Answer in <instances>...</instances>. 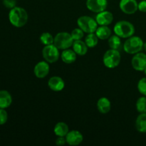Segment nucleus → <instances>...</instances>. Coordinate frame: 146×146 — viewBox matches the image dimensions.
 Listing matches in <instances>:
<instances>
[{
  "label": "nucleus",
  "mask_w": 146,
  "mask_h": 146,
  "mask_svg": "<svg viewBox=\"0 0 146 146\" xmlns=\"http://www.w3.org/2000/svg\"><path fill=\"white\" fill-rule=\"evenodd\" d=\"M29 16L24 8L15 7L11 9L9 13V20L14 27L21 28L25 26L28 21Z\"/></svg>",
  "instance_id": "obj_1"
},
{
  "label": "nucleus",
  "mask_w": 146,
  "mask_h": 146,
  "mask_svg": "<svg viewBox=\"0 0 146 146\" xmlns=\"http://www.w3.org/2000/svg\"><path fill=\"white\" fill-rule=\"evenodd\" d=\"M113 31L115 34L121 38H128L133 36L135 33V27L130 21L121 20L115 24Z\"/></svg>",
  "instance_id": "obj_2"
},
{
  "label": "nucleus",
  "mask_w": 146,
  "mask_h": 146,
  "mask_svg": "<svg viewBox=\"0 0 146 146\" xmlns=\"http://www.w3.org/2000/svg\"><path fill=\"white\" fill-rule=\"evenodd\" d=\"M144 42L141 37L132 36L126 39L123 44V49L127 54H135L143 48Z\"/></svg>",
  "instance_id": "obj_3"
},
{
  "label": "nucleus",
  "mask_w": 146,
  "mask_h": 146,
  "mask_svg": "<svg viewBox=\"0 0 146 146\" xmlns=\"http://www.w3.org/2000/svg\"><path fill=\"white\" fill-rule=\"evenodd\" d=\"M121 54L118 50L111 49L105 52L103 56V62L104 66L108 68H115L121 63Z\"/></svg>",
  "instance_id": "obj_4"
},
{
  "label": "nucleus",
  "mask_w": 146,
  "mask_h": 146,
  "mask_svg": "<svg viewBox=\"0 0 146 146\" xmlns=\"http://www.w3.org/2000/svg\"><path fill=\"white\" fill-rule=\"evenodd\" d=\"M77 25L86 34L94 33L98 28L96 19L88 16H81L77 19Z\"/></svg>",
  "instance_id": "obj_5"
},
{
  "label": "nucleus",
  "mask_w": 146,
  "mask_h": 146,
  "mask_svg": "<svg viewBox=\"0 0 146 146\" xmlns=\"http://www.w3.org/2000/svg\"><path fill=\"white\" fill-rule=\"evenodd\" d=\"M74 39L71 34L66 31L59 32L54 37V44L58 49L64 50L69 48L74 44Z\"/></svg>",
  "instance_id": "obj_6"
},
{
  "label": "nucleus",
  "mask_w": 146,
  "mask_h": 146,
  "mask_svg": "<svg viewBox=\"0 0 146 146\" xmlns=\"http://www.w3.org/2000/svg\"><path fill=\"white\" fill-rule=\"evenodd\" d=\"M42 56L46 61L49 64H53L56 62L59 58V49L54 44L45 46L43 48Z\"/></svg>",
  "instance_id": "obj_7"
},
{
  "label": "nucleus",
  "mask_w": 146,
  "mask_h": 146,
  "mask_svg": "<svg viewBox=\"0 0 146 146\" xmlns=\"http://www.w3.org/2000/svg\"><path fill=\"white\" fill-rule=\"evenodd\" d=\"M86 5L89 11L98 14L106 9L108 0H86Z\"/></svg>",
  "instance_id": "obj_8"
},
{
  "label": "nucleus",
  "mask_w": 146,
  "mask_h": 146,
  "mask_svg": "<svg viewBox=\"0 0 146 146\" xmlns=\"http://www.w3.org/2000/svg\"><path fill=\"white\" fill-rule=\"evenodd\" d=\"M133 68L138 71H143L146 68V54L138 52L134 54L131 60Z\"/></svg>",
  "instance_id": "obj_9"
},
{
  "label": "nucleus",
  "mask_w": 146,
  "mask_h": 146,
  "mask_svg": "<svg viewBox=\"0 0 146 146\" xmlns=\"http://www.w3.org/2000/svg\"><path fill=\"white\" fill-rule=\"evenodd\" d=\"M138 3L136 0H121L119 7L126 14H133L138 10Z\"/></svg>",
  "instance_id": "obj_10"
},
{
  "label": "nucleus",
  "mask_w": 146,
  "mask_h": 146,
  "mask_svg": "<svg viewBox=\"0 0 146 146\" xmlns=\"http://www.w3.org/2000/svg\"><path fill=\"white\" fill-rule=\"evenodd\" d=\"M49 63L46 61H39L35 65L34 68V73L36 77L38 78H44L48 76L50 71Z\"/></svg>",
  "instance_id": "obj_11"
},
{
  "label": "nucleus",
  "mask_w": 146,
  "mask_h": 146,
  "mask_svg": "<svg viewBox=\"0 0 146 146\" xmlns=\"http://www.w3.org/2000/svg\"><path fill=\"white\" fill-rule=\"evenodd\" d=\"M65 138L66 143L72 146L78 145L83 142V140H84V136H83L82 133L76 130L69 131L66 135Z\"/></svg>",
  "instance_id": "obj_12"
},
{
  "label": "nucleus",
  "mask_w": 146,
  "mask_h": 146,
  "mask_svg": "<svg viewBox=\"0 0 146 146\" xmlns=\"http://www.w3.org/2000/svg\"><path fill=\"white\" fill-rule=\"evenodd\" d=\"M96 21L100 26H108L113 21V15L111 11L104 10L97 14Z\"/></svg>",
  "instance_id": "obj_13"
},
{
  "label": "nucleus",
  "mask_w": 146,
  "mask_h": 146,
  "mask_svg": "<svg viewBox=\"0 0 146 146\" xmlns=\"http://www.w3.org/2000/svg\"><path fill=\"white\" fill-rule=\"evenodd\" d=\"M48 86L51 91L55 92L61 91L65 87V82L60 76H52L48 79Z\"/></svg>",
  "instance_id": "obj_14"
},
{
  "label": "nucleus",
  "mask_w": 146,
  "mask_h": 146,
  "mask_svg": "<svg viewBox=\"0 0 146 146\" xmlns=\"http://www.w3.org/2000/svg\"><path fill=\"white\" fill-rule=\"evenodd\" d=\"M97 108L101 113L107 114L111 111V101L106 97H102L99 98L97 101Z\"/></svg>",
  "instance_id": "obj_15"
},
{
  "label": "nucleus",
  "mask_w": 146,
  "mask_h": 146,
  "mask_svg": "<svg viewBox=\"0 0 146 146\" xmlns=\"http://www.w3.org/2000/svg\"><path fill=\"white\" fill-rule=\"evenodd\" d=\"M61 58L65 64H71L76 61L77 58V54L73 49L66 48V49L63 50L61 54Z\"/></svg>",
  "instance_id": "obj_16"
},
{
  "label": "nucleus",
  "mask_w": 146,
  "mask_h": 146,
  "mask_svg": "<svg viewBox=\"0 0 146 146\" xmlns=\"http://www.w3.org/2000/svg\"><path fill=\"white\" fill-rule=\"evenodd\" d=\"M12 103V97L9 92L5 90L0 91V108H9Z\"/></svg>",
  "instance_id": "obj_17"
},
{
  "label": "nucleus",
  "mask_w": 146,
  "mask_h": 146,
  "mask_svg": "<svg viewBox=\"0 0 146 146\" xmlns=\"http://www.w3.org/2000/svg\"><path fill=\"white\" fill-rule=\"evenodd\" d=\"M72 47L73 50L78 56H84L88 52V47L87 46L85 41H83L82 40H76V41H74Z\"/></svg>",
  "instance_id": "obj_18"
},
{
  "label": "nucleus",
  "mask_w": 146,
  "mask_h": 146,
  "mask_svg": "<svg viewBox=\"0 0 146 146\" xmlns=\"http://www.w3.org/2000/svg\"><path fill=\"white\" fill-rule=\"evenodd\" d=\"M54 132L56 136L66 137L67 133L69 132V128L66 123L58 122L54 126Z\"/></svg>",
  "instance_id": "obj_19"
},
{
  "label": "nucleus",
  "mask_w": 146,
  "mask_h": 146,
  "mask_svg": "<svg viewBox=\"0 0 146 146\" xmlns=\"http://www.w3.org/2000/svg\"><path fill=\"white\" fill-rule=\"evenodd\" d=\"M95 33L97 36H98V38L101 40L108 39L111 36V30L108 26H100V27H98Z\"/></svg>",
  "instance_id": "obj_20"
},
{
  "label": "nucleus",
  "mask_w": 146,
  "mask_h": 146,
  "mask_svg": "<svg viewBox=\"0 0 146 146\" xmlns=\"http://www.w3.org/2000/svg\"><path fill=\"white\" fill-rule=\"evenodd\" d=\"M135 128L140 133H146V113H140L135 121Z\"/></svg>",
  "instance_id": "obj_21"
},
{
  "label": "nucleus",
  "mask_w": 146,
  "mask_h": 146,
  "mask_svg": "<svg viewBox=\"0 0 146 146\" xmlns=\"http://www.w3.org/2000/svg\"><path fill=\"white\" fill-rule=\"evenodd\" d=\"M98 39L97 35L96 33H90L88 34V35L85 38V43L86 44L88 48H94L96 46L98 43Z\"/></svg>",
  "instance_id": "obj_22"
},
{
  "label": "nucleus",
  "mask_w": 146,
  "mask_h": 146,
  "mask_svg": "<svg viewBox=\"0 0 146 146\" xmlns=\"http://www.w3.org/2000/svg\"><path fill=\"white\" fill-rule=\"evenodd\" d=\"M108 45H109L110 48H112V49L118 50L121 46V37L117 36L116 34L111 36L110 38H108Z\"/></svg>",
  "instance_id": "obj_23"
},
{
  "label": "nucleus",
  "mask_w": 146,
  "mask_h": 146,
  "mask_svg": "<svg viewBox=\"0 0 146 146\" xmlns=\"http://www.w3.org/2000/svg\"><path fill=\"white\" fill-rule=\"evenodd\" d=\"M39 39L41 44H44V46H47L54 44V37L50 33L44 32L41 34V36L39 37Z\"/></svg>",
  "instance_id": "obj_24"
},
{
  "label": "nucleus",
  "mask_w": 146,
  "mask_h": 146,
  "mask_svg": "<svg viewBox=\"0 0 146 146\" xmlns=\"http://www.w3.org/2000/svg\"><path fill=\"white\" fill-rule=\"evenodd\" d=\"M136 110L139 113H146V96H141L137 100L135 104Z\"/></svg>",
  "instance_id": "obj_25"
},
{
  "label": "nucleus",
  "mask_w": 146,
  "mask_h": 146,
  "mask_svg": "<svg viewBox=\"0 0 146 146\" xmlns=\"http://www.w3.org/2000/svg\"><path fill=\"white\" fill-rule=\"evenodd\" d=\"M84 31L81 29V28H76L71 31V35L72 36L74 41H76V40H81L84 36Z\"/></svg>",
  "instance_id": "obj_26"
},
{
  "label": "nucleus",
  "mask_w": 146,
  "mask_h": 146,
  "mask_svg": "<svg viewBox=\"0 0 146 146\" xmlns=\"http://www.w3.org/2000/svg\"><path fill=\"white\" fill-rule=\"evenodd\" d=\"M138 91L141 93L142 95L146 96V76L142 78L139 80L137 86Z\"/></svg>",
  "instance_id": "obj_27"
},
{
  "label": "nucleus",
  "mask_w": 146,
  "mask_h": 146,
  "mask_svg": "<svg viewBox=\"0 0 146 146\" xmlns=\"http://www.w3.org/2000/svg\"><path fill=\"white\" fill-rule=\"evenodd\" d=\"M8 120V113L4 108H0V125H4Z\"/></svg>",
  "instance_id": "obj_28"
},
{
  "label": "nucleus",
  "mask_w": 146,
  "mask_h": 146,
  "mask_svg": "<svg viewBox=\"0 0 146 146\" xmlns=\"http://www.w3.org/2000/svg\"><path fill=\"white\" fill-rule=\"evenodd\" d=\"M17 0H3V4L8 9H12L16 7Z\"/></svg>",
  "instance_id": "obj_29"
},
{
  "label": "nucleus",
  "mask_w": 146,
  "mask_h": 146,
  "mask_svg": "<svg viewBox=\"0 0 146 146\" xmlns=\"http://www.w3.org/2000/svg\"><path fill=\"white\" fill-rule=\"evenodd\" d=\"M138 10L141 12H146V0H142L138 3Z\"/></svg>",
  "instance_id": "obj_30"
},
{
  "label": "nucleus",
  "mask_w": 146,
  "mask_h": 146,
  "mask_svg": "<svg viewBox=\"0 0 146 146\" xmlns=\"http://www.w3.org/2000/svg\"><path fill=\"white\" fill-rule=\"evenodd\" d=\"M66 143V141L65 137H58L56 140V144L58 146L64 145Z\"/></svg>",
  "instance_id": "obj_31"
},
{
  "label": "nucleus",
  "mask_w": 146,
  "mask_h": 146,
  "mask_svg": "<svg viewBox=\"0 0 146 146\" xmlns=\"http://www.w3.org/2000/svg\"><path fill=\"white\" fill-rule=\"evenodd\" d=\"M143 48L145 49V51H146V42L144 43V45H143Z\"/></svg>",
  "instance_id": "obj_32"
},
{
  "label": "nucleus",
  "mask_w": 146,
  "mask_h": 146,
  "mask_svg": "<svg viewBox=\"0 0 146 146\" xmlns=\"http://www.w3.org/2000/svg\"><path fill=\"white\" fill-rule=\"evenodd\" d=\"M144 74H145V76H146V68H145V70H144Z\"/></svg>",
  "instance_id": "obj_33"
}]
</instances>
